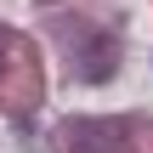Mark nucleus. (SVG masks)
<instances>
[{
  "label": "nucleus",
  "mask_w": 153,
  "mask_h": 153,
  "mask_svg": "<svg viewBox=\"0 0 153 153\" xmlns=\"http://www.w3.org/2000/svg\"><path fill=\"white\" fill-rule=\"evenodd\" d=\"M79 40H85V51L74 57V62H79V79H91V85L108 79V74H114V40H108V34H79Z\"/></svg>",
  "instance_id": "nucleus-2"
},
{
  "label": "nucleus",
  "mask_w": 153,
  "mask_h": 153,
  "mask_svg": "<svg viewBox=\"0 0 153 153\" xmlns=\"http://www.w3.org/2000/svg\"><path fill=\"white\" fill-rule=\"evenodd\" d=\"M6 57H11V34L0 28V74H6Z\"/></svg>",
  "instance_id": "nucleus-3"
},
{
  "label": "nucleus",
  "mask_w": 153,
  "mask_h": 153,
  "mask_svg": "<svg viewBox=\"0 0 153 153\" xmlns=\"http://www.w3.org/2000/svg\"><path fill=\"white\" fill-rule=\"evenodd\" d=\"M125 136L119 119H74L62 125V153H125Z\"/></svg>",
  "instance_id": "nucleus-1"
}]
</instances>
